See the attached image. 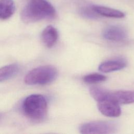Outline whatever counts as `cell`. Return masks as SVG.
<instances>
[{
  "label": "cell",
  "mask_w": 134,
  "mask_h": 134,
  "mask_svg": "<svg viewBox=\"0 0 134 134\" xmlns=\"http://www.w3.org/2000/svg\"><path fill=\"white\" fill-rule=\"evenodd\" d=\"M97 108L103 115L109 117H117L121 113L119 104L109 96L105 99L98 102Z\"/></svg>",
  "instance_id": "obj_5"
},
{
  "label": "cell",
  "mask_w": 134,
  "mask_h": 134,
  "mask_svg": "<svg viewBox=\"0 0 134 134\" xmlns=\"http://www.w3.org/2000/svg\"><path fill=\"white\" fill-rule=\"evenodd\" d=\"M103 37L109 41L121 42L127 39V33L123 27L118 25H111L104 30Z\"/></svg>",
  "instance_id": "obj_6"
},
{
  "label": "cell",
  "mask_w": 134,
  "mask_h": 134,
  "mask_svg": "<svg viewBox=\"0 0 134 134\" xmlns=\"http://www.w3.org/2000/svg\"><path fill=\"white\" fill-rule=\"evenodd\" d=\"M94 10L99 15L109 18H121L125 17V14L117 9L100 5H92Z\"/></svg>",
  "instance_id": "obj_10"
},
{
  "label": "cell",
  "mask_w": 134,
  "mask_h": 134,
  "mask_svg": "<svg viewBox=\"0 0 134 134\" xmlns=\"http://www.w3.org/2000/svg\"><path fill=\"white\" fill-rule=\"evenodd\" d=\"M106 76L105 75L97 73H91L85 75L83 77V81L84 82L88 84H95L104 82L106 80Z\"/></svg>",
  "instance_id": "obj_14"
},
{
  "label": "cell",
  "mask_w": 134,
  "mask_h": 134,
  "mask_svg": "<svg viewBox=\"0 0 134 134\" xmlns=\"http://www.w3.org/2000/svg\"><path fill=\"white\" fill-rule=\"evenodd\" d=\"M19 71L17 64H10L0 68V82L9 79L15 76Z\"/></svg>",
  "instance_id": "obj_12"
},
{
  "label": "cell",
  "mask_w": 134,
  "mask_h": 134,
  "mask_svg": "<svg viewBox=\"0 0 134 134\" xmlns=\"http://www.w3.org/2000/svg\"><path fill=\"white\" fill-rule=\"evenodd\" d=\"M109 97L119 104L134 103V91L119 90L109 92Z\"/></svg>",
  "instance_id": "obj_8"
},
{
  "label": "cell",
  "mask_w": 134,
  "mask_h": 134,
  "mask_svg": "<svg viewBox=\"0 0 134 134\" xmlns=\"http://www.w3.org/2000/svg\"><path fill=\"white\" fill-rule=\"evenodd\" d=\"M24 113L30 119L42 121L47 114L48 104L45 97L40 94H32L27 97L23 103Z\"/></svg>",
  "instance_id": "obj_2"
},
{
  "label": "cell",
  "mask_w": 134,
  "mask_h": 134,
  "mask_svg": "<svg viewBox=\"0 0 134 134\" xmlns=\"http://www.w3.org/2000/svg\"><path fill=\"white\" fill-rule=\"evenodd\" d=\"M127 65V62L122 59H115L105 61L100 63L98 70L104 73H109L120 70Z\"/></svg>",
  "instance_id": "obj_7"
},
{
  "label": "cell",
  "mask_w": 134,
  "mask_h": 134,
  "mask_svg": "<svg viewBox=\"0 0 134 134\" xmlns=\"http://www.w3.org/2000/svg\"><path fill=\"white\" fill-rule=\"evenodd\" d=\"M55 15L54 8L47 0H30L21 13V19L25 23L53 19Z\"/></svg>",
  "instance_id": "obj_1"
},
{
  "label": "cell",
  "mask_w": 134,
  "mask_h": 134,
  "mask_svg": "<svg viewBox=\"0 0 134 134\" xmlns=\"http://www.w3.org/2000/svg\"><path fill=\"white\" fill-rule=\"evenodd\" d=\"M15 11L13 0H0V19L5 20L10 18Z\"/></svg>",
  "instance_id": "obj_11"
},
{
  "label": "cell",
  "mask_w": 134,
  "mask_h": 134,
  "mask_svg": "<svg viewBox=\"0 0 134 134\" xmlns=\"http://www.w3.org/2000/svg\"><path fill=\"white\" fill-rule=\"evenodd\" d=\"M80 14L84 17L88 19H96L99 16L94 10L92 5H85L80 8Z\"/></svg>",
  "instance_id": "obj_15"
},
{
  "label": "cell",
  "mask_w": 134,
  "mask_h": 134,
  "mask_svg": "<svg viewBox=\"0 0 134 134\" xmlns=\"http://www.w3.org/2000/svg\"><path fill=\"white\" fill-rule=\"evenodd\" d=\"M109 92L106 89L98 86H92L90 88L91 95L97 102L108 98Z\"/></svg>",
  "instance_id": "obj_13"
},
{
  "label": "cell",
  "mask_w": 134,
  "mask_h": 134,
  "mask_svg": "<svg viewBox=\"0 0 134 134\" xmlns=\"http://www.w3.org/2000/svg\"><path fill=\"white\" fill-rule=\"evenodd\" d=\"M117 130L116 124L106 121H96L84 123L79 127L81 133H111Z\"/></svg>",
  "instance_id": "obj_4"
},
{
  "label": "cell",
  "mask_w": 134,
  "mask_h": 134,
  "mask_svg": "<svg viewBox=\"0 0 134 134\" xmlns=\"http://www.w3.org/2000/svg\"><path fill=\"white\" fill-rule=\"evenodd\" d=\"M58 75L57 69L51 65H43L30 71L25 77V82L29 85H44L54 81Z\"/></svg>",
  "instance_id": "obj_3"
},
{
  "label": "cell",
  "mask_w": 134,
  "mask_h": 134,
  "mask_svg": "<svg viewBox=\"0 0 134 134\" xmlns=\"http://www.w3.org/2000/svg\"><path fill=\"white\" fill-rule=\"evenodd\" d=\"M58 30L52 26L46 27L41 34V39L43 44L48 48L52 47L58 39Z\"/></svg>",
  "instance_id": "obj_9"
}]
</instances>
